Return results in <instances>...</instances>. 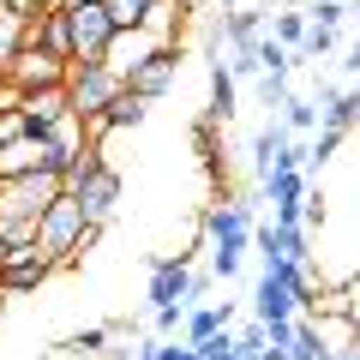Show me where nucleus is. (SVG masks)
Here are the masks:
<instances>
[{
	"instance_id": "7c9ffc66",
	"label": "nucleus",
	"mask_w": 360,
	"mask_h": 360,
	"mask_svg": "<svg viewBox=\"0 0 360 360\" xmlns=\"http://www.w3.org/2000/svg\"><path fill=\"white\" fill-rule=\"evenodd\" d=\"M180 319H186V307H156V330H180Z\"/></svg>"
},
{
	"instance_id": "6e6552de",
	"label": "nucleus",
	"mask_w": 360,
	"mask_h": 360,
	"mask_svg": "<svg viewBox=\"0 0 360 360\" xmlns=\"http://www.w3.org/2000/svg\"><path fill=\"white\" fill-rule=\"evenodd\" d=\"M13 174H60L49 132H18V139L0 144V180H13Z\"/></svg>"
},
{
	"instance_id": "4be33fe9",
	"label": "nucleus",
	"mask_w": 360,
	"mask_h": 360,
	"mask_svg": "<svg viewBox=\"0 0 360 360\" xmlns=\"http://www.w3.org/2000/svg\"><path fill=\"white\" fill-rule=\"evenodd\" d=\"M300 18H307L312 30H336V25H348V0H312Z\"/></svg>"
},
{
	"instance_id": "bb28decb",
	"label": "nucleus",
	"mask_w": 360,
	"mask_h": 360,
	"mask_svg": "<svg viewBox=\"0 0 360 360\" xmlns=\"http://www.w3.org/2000/svg\"><path fill=\"white\" fill-rule=\"evenodd\" d=\"M258 96H264L270 108L288 103V72H258Z\"/></svg>"
},
{
	"instance_id": "a211bd4d",
	"label": "nucleus",
	"mask_w": 360,
	"mask_h": 360,
	"mask_svg": "<svg viewBox=\"0 0 360 360\" xmlns=\"http://www.w3.org/2000/svg\"><path fill=\"white\" fill-rule=\"evenodd\" d=\"M156 6H162V0H103V13H108L115 30H144Z\"/></svg>"
},
{
	"instance_id": "72a5a7b5",
	"label": "nucleus",
	"mask_w": 360,
	"mask_h": 360,
	"mask_svg": "<svg viewBox=\"0 0 360 360\" xmlns=\"http://www.w3.org/2000/svg\"><path fill=\"white\" fill-rule=\"evenodd\" d=\"M0 300H6V295H0Z\"/></svg>"
},
{
	"instance_id": "39448f33",
	"label": "nucleus",
	"mask_w": 360,
	"mask_h": 360,
	"mask_svg": "<svg viewBox=\"0 0 360 360\" xmlns=\"http://www.w3.org/2000/svg\"><path fill=\"white\" fill-rule=\"evenodd\" d=\"M60 193H66L60 174H13V180H0V222H37Z\"/></svg>"
},
{
	"instance_id": "9d476101",
	"label": "nucleus",
	"mask_w": 360,
	"mask_h": 360,
	"mask_svg": "<svg viewBox=\"0 0 360 360\" xmlns=\"http://www.w3.org/2000/svg\"><path fill=\"white\" fill-rule=\"evenodd\" d=\"M54 270H60V264H49L37 246H18V252L0 264V295H6V300H13V295H37V288L49 283Z\"/></svg>"
},
{
	"instance_id": "6ab92c4d",
	"label": "nucleus",
	"mask_w": 360,
	"mask_h": 360,
	"mask_svg": "<svg viewBox=\"0 0 360 360\" xmlns=\"http://www.w3.org/2000/svg\"><path fill=\"white\" fill-rule=\"evenodd\" d=\"M144 115H150V108H144L132 90H115V96H108V108H103V127H108V132H120V127H144Z\"/></svg>"
},
{
	"instance_id": "5701e85b",
	"label": "nucleus",
	"mask_w": 360,
	"mask_h": 360,
	"mask_svg": "<svg viewBox=\"0 0 360 360\" xmlns=\"http://www.w3.org/2000/svg\"><path fill=\"white\" fill-rule=\"evenodd\" d=\"M276 49H288V54H300V42H307V18L300 13H276Z\"/></svg>"
},
{
	"instance_id": "dca6fc26",
	"label": "nucleus",
	"mask_w": 360,
	"mask_h": 360,
	"mask_svg": "<svg viewBox=\"0 0 360 360\" xmlns=\"http://www.w3.org/2000/svg\"><path fill=\"white\" fill-rule=\"evenodd\" d=\"M288 360H336V348L324 342V330L312 319H300L295 312V336H288Z\"/></svg>"
},
{
	"instance_id": "9b49d317",
	"label": "nucleus",
	"mask_w": 360,
	"mask_h": 360,
	"mask_svg": "<svg viewBox=\"0 0 360 360\" xmlns=\"http://www.w3.org/2000/svg\"><path fill=\"white\" fill-rule=\"evenodd\" d=\"M186 270H193V252H156L150 258V312L156 307H180V295H186Z\"/></svg>"
},
{
	"instance_id": "393cba45",
	"label": "nucleus",
	"mask_w": 360,
	"mask_h": 360,
	"mask_svg": "<svg viewBox=\"0 0 360 360\" xmlns=\"http://www.w3.org/2000/svg\"><path fill=\"white\" fill-rule=\"evenodd\" d=\"M18 49H25V18H18V13H0V66L13 60Z\"/></svg>"
},
{
	"instance_id": "a878e982",
	"label": "nucleus",
	"mask_w": 360,
	"mask_h": 360,
	"mask_svg": "<svg viewBox=\"0 0 360 360\" xmlns=\"http://www.w3.org/2000/svg\"><path fill=\"white\" fill-rule=\"evenodd\" d=\"M108 348V324H90V330H78L72 342H60V354H103Z\"/></svg>"
},
{
	"instance_id": "ddd939ff",
	"label": "nucleus",
	"mask_w": 360,
	"mask_h": 360,
	"mask_svg": "<svg viewBox=\"0 0 360 360\" xmlns=\"http://www.w3.org/2000/svg\"><path fill=\"white\" fill-rule=\"evenodd\" d=\"M150 49H156V37H150V30H115V42H108L103 66H108V72L120 78V84H127V72H132V66H139V60H144Z\"/></svg>"
},
{
	"instance_id": "412c9836",
	"label": "nucleus",
	"mask_w": 360,
	"mask_h": 360,
	"mask_svg": "<svg viewBox=\"0 0 360 360\" xmlns=\"http://www.w3.org/2000/svg\"><path fill=\"white\" fill-rule=\"evenodd\" d=\"M319 127V103H307V96H295L288 90V103H283V132L295 139V132H312Z\"/></svg>"
},
{
	"instance_id": "2eb2a0df",
	"label": "nucleus",
	"mask_w": 360,
	"mask_h": 360,
	"mask_svg": "<svg viewBox=\"0 0 360 360\" xmlns=\"http://www.w3.org/2000/svg\"><path fill=\"white\" fill-rule=\"evenodd\" d=\"M252 319L258 324H276V319H295V300H288V288L270 276V270H258V288H252Z\"/></svg>"
},
{
	"instance_id": "423d86ee",
	"label": "nucleus",
	"mask_w": 360,
	"mask_h": 360,
	"mask_svg": "<svg viewBox=\"0 0 360 360\" xmlns=\"http://www.w3.org/2000/svg\"><path fill=\"white\" fill-rule=\"evenodd\" d=\"M66 115L72 120H103L108 96L120 90V78L108 72V66H66Z\"/></svg>"
},
{
	"instance_id": "aec40b11",
	"label": "nucleus",
	"mask_w": 360,
	"mask_h": 360,
	"mask_svg": "<svg viewBox=\"0 0 360 360\" xmlns=\"http://www.w3.org/2000/svg\"><path fill=\"white\" fill-rule=\"evenodd\" d=\"M319 108H324V132H348V127H354V108H360L354 103V84H336Z\"/></svg>"
},
{
	"instance_id": "2f4dec72",
	"label": "nucleus",
	"mask_w": 360,
	"mask_h": 360,
	"mask_svg": "<svg viewBox=\"0 0 360 360\" xmlns=\"http://www.w3.org/2000/svg\"><path fill=\"white\" fill-rule=\"evenodd\" d=\"M336 360H354V348H336Z\"/></svg>"
},
{
	"instance_id": "20e7f679",
	"label": "nucleus",
	"mask_w": 360,
	"mask_h": 360,
	"mask_svg": "<svg viewBox=\"0 0 360 360\" xmlns=\"http://www.w3.org/2000/svg\"><path fill=\"white\" fill-rule=\"evenodd\" d=\"M66 13V42H72V66H103L115 25H108L103 0H84V6H60Z\"/></svg>"
},
{
	"instance_id": "473e14b6",
	"label": "nucleus",
	"mask_w": 360,
	"mask_h": 360,
	"mask_svg": "<svg viewBox=\"0 0 360 360\" xmlns=\"http://www.w3.org/2000/svg\"><path fill=\"white\" fill-rule=\"evenodd\" d=\"M54 6H84V0H54Z\"/></svg>"
},
{
	"instance_id": "4468645a",
	"label": "nucleus",
	"mask_w": 360,
	"mask_h": 360,
	"mask_svg": "<svg viewBox=\"0 0 360 360\" xmlns=\"http://www.w3.org/2000/svg\"><path fill=\"white\" fill-rule=\"evenodd\" d=\"M234 324V300H217V307H186V319H180V342H205V336L229 330Z\"/></svg>"
},
{
	"instance_id": "f03ea898",
	"label": "nucleus",
	"mask_w": 360,
	"mask_h": 360,
	"mask_svg": "<svg viewBox=\"0 0 360 360\" xmlns=\"http://www.w3.org/2000/svg\"><path fill=\"white\" fill-rule=\"evenodd\" d=\"M96 234H103V229H90V222H84V210L72 205V193H60V198L37 217V252L49 258V264L66 270V264H78V258L96 246Z\"/></svg>"
},
{
	"instance_id": "c85d7f7f",
	"label": "nucleus",
	"mask_w": 360,
	"mask_h": 360,
	"mask_svg": "<svg viewBox=\"0 0 360 360\" xmlns=\"http://www.w3.org/2000/svg\"><path fill=\"white\" fill-rule=\"evenodd\" d=\"M210 283H217V276H210V270H186V295H180V307H198V300H205L210 295Z\"/></svg>"
},
{
	"instance_id": "1a4fd4ad",
	"label": "nucleus",
	"mask_w": 360,
	"mask_h": 360,
	"mask_svg": "<svg viewBox=\"0 0 360 360\" xmlns=\"http://www.w3.org/2000/svg\"><path fill=\"white\" fill-rule=\"evenodd\" d=\"M0 84L13 90V96H25V90H49V84H66V66L49 60L42 49H30V42H25L13 60L0 66Z\"/></svg>"
},
{
	"instance_id": "f3484780",
	"label": "nucleus",
	"mask_w": 360,
	"mask_h": 360,
	"mask_svg": "<svg viewBox=\"0 0 360 360\" xmlns=\"http://www.w3.org/2000/svg\"><path fill=\"white\" fill-rule=\"evenodd\" d=\"M205 120H217V127L234 120V78H229L222 60H210V108H205Z\"/></svg>"
},
{
	"instance_id": "f8f14e48",
	"label": "nucleus",
	"mask_w": 360,
	"mask_h": 360,
	"mask_svg": "<svg viewBox=\"0 0 360 360\" xmlns=\"http://www.w3.org/2000/svg\"><path fill=\"white\" fill-rule=\"evenodd\" d=\"M258 193H264V205L276 210V222H300V198H307V174H300V168H270V174L258 180Z\"/></svg>"
},
{
	"instance_id": "b1692460",
	"label": "nucleus",
	"mask_w": 360,
	"mask_h": 360,
	"mask_svg": "<svg viewBox=\"0 0 360 360\" xmlns=\"http://www.w3.org/2000/svg\"><path fill=\"white\" fill-rule=\"evenodd\" d=\"M336 150H342V132H324V127H312V144H307V168H324Z\"/></svg>"
},
{
	"instance_id": "7ed1b4c3",
	"label": "nucleus",
	"mask_w": 360,
	"mask_h": 360,
	"mask_svg": "<svg viewBox=\"0 0 360 360\" xmlns=\"http://www.w3.org/2000/svg\"><path fill=\"white\" fill-rule=\"evenodd\" d=\"M60 186L72 193V205L84 210V222H90V229H103V222L115 217V205H120V174H115V168H108L96 150L72 156V162L60 168Z\"/></svg>"
},
{
	"instance_id": "0eeeda50",
	"label": "nucleus",
	"mask_w": 360,
	"mask_h": 360,
	"mask_svg": "<svg viewBox=\"0 0 360 360\" xmlns=\"http://www.w3.org/2000/svg\"><path fill=\"white\" fill-rule=\"evenodd\" d=\"M174 72H180V49H174V42H156V49H150V54H144V60L127 72V84H120V90H132V96L150 108L156 96H168Z\"/></svg>"
},
{
	"instance_id": "f257e3e1",
	"label": "nucleus",
	"mask_w": 360,
	"mask_h": 360,
	"mask_svg": "<svg viewBox=\"0 0 360 360\" xmlns=\"http://www.w3.org/2000/svg\"><path fill=\"white\" fill-rule=\"evenodd\" d=\"M258 198H217L205 210V240H210V276L234 283L246 270V234H252Z\"/></svg>"
},
{
	"instance_id": "c756f323",
	"label": "nucleus",
	"mask_w": 360,
	"mask_h": 360,
	"mask_svg": "<svg viewBox=\"0 0 360 360\" xmlns=\"http://www.w3.org/2000/svg\"><path fill=\"white\" fill-rule=\"evenodd\" d=\"M156 360H198L193 342H156Z\"/></svg>"
},
{
	"instance_id": "cd10ccee",
	"label": "nucleus",
	"mask_w": 360,
	"mask_h": 360,
	"mask_svg": "<svg viewBox=\"0 0 360 360\" xmlns=\"http://www.w3.org/2000/svg\"><path fill=\"white\" fill-rule=\"evenodd\" d=\"M198 360H234V330H217L198 342Z\"/></svg>"
}]
</instances>
